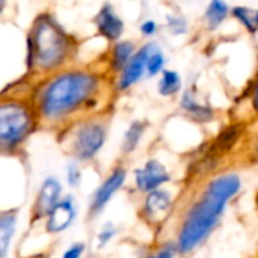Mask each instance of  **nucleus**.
Instances as JSON below:
<instances>
[{"instance_id":"4","label":"nucleus","mask_w":258,"mask_h":258,"mask_svg":"<svg viewBox=\"0 0 258 258\" xmlns=\"http://www.w3.org/2000/svg\"><path fill=\"white\" fill-rule=\"evenodd\" d=\"M41 128L39 116L27 92H2L0 153L3 157H18Z\"/></svg>"},{"instance_id":"27","label":"nucleus","mask_w":258,"mask_h":258,"mask_svg":"<svg viewBox=\"0 0 258 258\" xmlns=\"http://www.w3.org/2000/svg\"><path fill=\"white\" fill-rule=\"evenodd\" d=\"M249 104H251V110L254 113V116L258 119V65L255 76L252 79V83L249 86Z\"/></svg>"},{"instance_id":"24","label":"nucleus","mask_w":258,"mask_h":258,"mask_svg":"<svg viewBox=\"0 0 258 258\" xmlns=\"http://www.w3.org/2000/svg\"><path fill=\"white\" fill-rule=\"evenodd\" d=\"M139 35L145 39V41H150V39H154L159 32H160V23L154 18H145L139 23Z\"/></svg>"},{"instance_id":"22","label":"nucleus","mask_w":258,"mask_h":258,"mask_svg":"<svg viewBox=\"0 0 258 258\" xmlns=\"http://www.w3.org/2000/svg\"><path fill=\"white\" fill-rule=\"evenodd\" d=\"M119 228L113 224V222H104L98 231L95 233V239H94V248L97 251H103L106 249L116 237H118Z\"/></svg>"},{"instance_id":"6","label":"nucleus","mask_w":258,"mask_h":258,"mask_svg":"<svg viewBox=\"0 0 258 258\" xmlns=\"http://www.w3.org/2000/svg\"><path fill=\"white\" fill-rule=\"evenodd\" d=\"M128 181V169L124 162L115 163L104 178L92 190L88 203V219L94 221L103 215L112 200L125 187Z\"/></svg>"},{"instance_id":"7","label":"nucleus","mask_w":258,"mask_h":258,"mask_svg":"<svg viewBox=\"0 0 258 258\" xmlns=\"http://www.w3.org/2000/svg\"><path fill=\"white\" fill-rule=\"evenodd\" d=\"M175 194L166 187H160L157 190L142 195L139 204V216L147 227L159 233V230L163 228L169 222L171 216L175 213Z\"/></svg>"},{"instance_id":"2","label":"nucleus","mask_w":258,"mask_h":258,"mask_svg":"<svg viewBox=\"0 0 258 258\" xmlns=\"http://www.w3.org/2000/svg\"><path fill=\"white\" fill-rule=\"evenodd\" d=\"M242 190L243 178L234 169L216 171L204 178L180 212L174 237L180 257L192 255L212 237Z\"/></svg>"},{"instance_id":"25","label":"nucleus","mask_w":258,"mask_h":258,"mask_svg":"<svg viewBox=\"0 0 258 258\" xmlns=\"http://www.w3.org/2000/svg\"><path fill=\"white\" fill-rule=\"evenodd\" d=\"M178 257V251L177 246L172 242H165L162 245H159L156 249L150 251L148 254H145L144 257L141 258H177Z\"/></svg>"},{"instance_id":"16","label":"nucleus","mask_w":258,"mask_h":258,"mask_svg":"<svg viewBox=\"0 0 258 258\" xmlns=\"http://www.w3.org/2000/svg\"><path fill=\"white\" fill-rule=\"evenodd\" d=\"M231 9L230 3L227 0H209L204 12H203V26L209 32L219 30L228 18H231Z\"/></svg>"},{"instance_id":"15","label":"nucleus","mask_w":258,"mask_h":258,"mask_svg":"<svg viewBox=\"0 0 258 258\" xmlns=\"http://www.w3.org/2000/svg\"><path fill=\"white\" fill-rule=\"evenodd\" d=\"M147 132H148V122L145 119L138 118V119L130 121L127 128L122 133V138H121V144H119L121 156L122 157L133 156L139 150Z\"/></svg>"},{"instance_id":"21","label":"nucleus","mask_w":258,"mask_h":258,"mask_svg":"<svg viewBox=\"0 0 258 258\" xmlns=\"http://www.w3.org/2000/svg\"><path fill=\"white\" fill-rule=\"evenodd\" d=\"M163 26L171 36H184L190 32V23L181 12H168L163 18Z\"/></svg>"},{"instance_id":"28","label":"nucleus","mask_w":258,"mask_h":258,"mask_svg":"<svg viewBox=\"0 0 258 258\" xmlns=\"http://www.w3.org/2000/svg\"><path fill=\"white\" fill-rule=\"evenodd\" d=\"M130 2H136V0H130Z\"/></svg>"},{"instance_id":"8","label":"nucleus","mask_w":258,"mask_h":258,"mask_svg":"<svg viewBox=\"0 0 258 258\" xmlns=\"http://www.w3.org/2000/svg\"><path fill=\"white\" fill-rule=\"evenodd\" d=\"M132 180L133 189L138 194L145 195L160 187H166L169 183H172V172L160 159L150 157L142 165L133 169Z\"/></svg>"},{"instance_id":"5","label":"nucleus","mask_w":258,"mask_h":258,"mask_svg":"<svg viewBox=\"0 0 258 258\" xmlns=\"http://www.w3.org/2000/svg\"><path fill=\"white\" fill-rule=\"evenodd\" d=\"M112 124V109L79 118L57 133L63 151L83 165L92 163L104 150Z\"/></svg>"},{"instance_id":"23","label":"nucleus","mask_w":258,"mask_h":258,"mask_svg":"<svg viewBox=\"0 0 258 258\" xmlns=\"http://www.w3.org/2000/svg\"><path fill=\"white\" fill-rule=\"evenodd\" d=\"M63 183L67 184L68 189L77 190L83 183V163H80L74 159H70V162L65 166Z\"/></svg>"},{"instance_id":"3","label":"nucleus","mask_w":258,"mask_h":258,"mask_svg":"<svg viewBox=\"0 0 258 258\" xmlns=\"http://www.w3.org/2000/svg\"><path fill=\"white\" fill-rule=\"evenodd\" d=\"M80 41L51 11H41L24 35V76L41 79L77 63Z\"/></svg>"},{"instance_id":"17","label":"nucleus","mask_w":258,"mask_h":258,"mask_svg":"<svg viewBox=\"0 0 258 258\" xmlns=\"http://www.w3.org/2000/svg\"><path fill=\"white\" fill-rule=\"evenodd\" d=\"M18 218L20 212L14 207L3 210L0 215V258H6L11 251L18 228Z\"/></svg>"},{"instance_id":"19","label":"nucleus","mask_w":258,"mask_h":258,"mask_svg":"<svg viewBox=\"0 0 258 258\" xmlns=\"http://www.w3.org/2000/svg\"><path fill=\"white\" fill-rule=\"evenodd\" d=\"M231 18L251 36L258 35V8L236 5L231 9Z\"/></svg>"},{"instance_id":"20","label":"nucleus","mask_w":258,"mask_h":258,"mask_svg":"<svg viewBox=\"0 0 258 258\" xmlns=\"http://www.w3.org/2000/svg\"><path fill=\"white\" fill-rule=\"evenodd\" d=\"M168 56L163 47L156 41L151 39V48L147 62V79H157L168 67Z\"/></svg>"},{"instance_id":"13","label":"nucleus","mask_w":258,"mask_h":258,"mask_svg":"<svg viewBox=\"0 0 258 258\" xmlns=\"http://www.w3.org/2000/svg\"><path fill=\"white\" fill-rule=\"evenodd\" d=\"M180 112L197 125H207L216 119V109L207 103L195 88H184L178 97Z\"/></svg>"},{"instance_id":"12","label":"nucleus","mask_w":258,"mask_h":258,"mask_svg":"<svg viewBox=\"0 0 258 258\" xmlns=\"http://www.w3.org/2000/svg\"><path fill=\"white\" fill-rule=\"evenodd\" d=\"M95 33L98 38L104 39L107 44H113L124 38L125 33V21L118 14L116 8L112 2L106 0L101 3L98 11L94 14L91 20Z\"/></svg>"},{"instance_id":"10","label":"nucleus","mask_w":258,"mask_h":258,"mask_svg":"<svg viewBox=\"0 0 258 258\" xmlns=\"http://www.w3.org/2000/svg\"><path fill=\"white\" fill-rule=\"evenodd\" d=\"M65 184L63 181L56 177V175H47L30 204V212H29V222L30 224H38L41 222L56 206L57 203L65 197Z\"/></svg>"},{"instance_id":"18","label":"nucleus","mask_w":258,"mask_h":258,"mask_svg":"<svg viewBox=\"0 0 258 258\" xmlns=\"http://www.w3.org/2000/svg\"><path fill=\"white\" fill-rule=\"evenodd\" d=\"M157 94L162 98H175L184 91V80L180 71L174 68H166L159 77L156 85Z\"/></svg>"},{"instance_id":"29","label":"nucleus","mask_w":258,"mask_h":258,"mask_svg":"<svg viewBox=\"0 0 258 258\" xmlns=\"http://www.w3.org/2000/svg\"><path fill=\"white\" fill-rule=\"evenodd\" d=\"M86 258H94V257H86Z\"/></svg>"},{"instance_id":"9","label":"nucleus","mask_w":258,"mask_h":258,"mask_svg":"<svg viewBox=\"0 0 258 258\" xmlns=\"http://www.w3.org/2000/svg\"><path fill=\"white\" fill-rule=\"evenodd\" d=\"M151 48V39L145 41L139 45L135 56L128 60V63L112 77V89L115 97L130 92L135 86H138L144 79H147V62Z\"/></svg>"},{"instance_id":"14","label":"nucleus","mask_w":258,"mask_h":258,"mask_svg":"<svg viewBox=\"0 0 258 258\" xmlns=\"http://www.w3.org/2000/svg\"><path fill=\"white\" fill-rule=\"evenodd\" d=\"M139 45L141 44H138L135 39H130V38H122L113 44H109L101 59V67L110 77H115L135 56Z\"/></svg>"},{"instance_id":"11","label":"nucleus","mask_w":258,"mask_h":258,"mask_svg":"<svg viewBox=\"0 0 258 258\" xmlns=\"http://www.w3.org/2000/svg\"><path fill=\"white\" fill-rule=\"evenodd\" d=\"M79 216V204L73 194H67L57 206L41 221L38 222L39 228L48 237H57L67 233Z\"/></svg>"},{"instance_id":"1","label":"nucleus","mask_w":258,"mask_h":258,"mask_svg":"<svg viewBox=\"0 0 258 258\" xmlns=\"http://www.w3.org/2000/svg\"><path fill=\"white\" fill-rule=\"evenodd\" d=\"M29 97L44 130L59 133L82 116L110 107L112 77L100 63H73L32 80Z\"/></svg>"},{"instance_id":"26","label":"nucleus","mask_w":258,"mask_h":258,"mask_svg":"<svg viewBox=\"0 0 258 258\" xmlns=\"http://www.w3.org/2000/svg\"><path fill=\"white\" fill-rule=\"evenodd\" d=\"M88 245L85 242H73L65 248L59 258H86Z\"/></svg>"}]
</instances>
